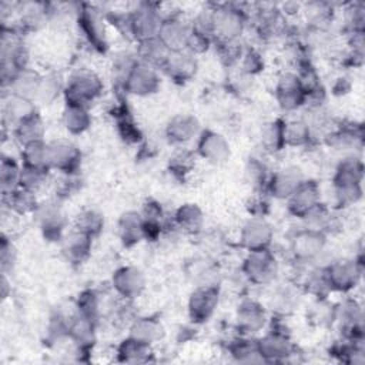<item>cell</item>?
Wrapping results in <instances>:
<instances>
[{
    "label": "cell",
    "mask_w": 365,
    "mask_h": 365,
    "mask_svg": "<svg viewBox=\"0 0 365 365\" xmlns=\"http://www.w3.org/2000/svg\"><path fill=\"white\" fill-rule=\"evenodd\" d=\"M143 225H144V218L138 212L131 211L121 215L118 227H120V237L124 245H133L144 237Z\"/></svg>",
    "instance_id": "obj_24"
},
{
    "label": "cell",
    "mask_w": 365,
    "mask_h": 365,
    "mask_svg": "<svg viewBox=\"0 0 365 365\" xmlns=\"http://www.w3.org/2000/svg\"><path fill=\"white\" fill-rule=\"evenodd\" d=\"M302 11H305V16L309 24L318 29L327 27L334 19V7L325 1L308 3L304 6Z\"/></svg>",
    "instance_id": "obj_30"
},
{
    "label": "cell",
    "mask_w": 365,
    "mask_h": 365,
    "mask_svg": "<svg viewBox=\"0 0 365 365\" xmlns=\"http://www.w3.org/2000/svg\"><path fill=\"white\" fill-rule=\"evenodd\" d=\"M161 20L163 16L155 6L141 3L127 14V33L133 36L138 43L157 37Z\"/></svg>",
    "instance_id": "obj_3"
},
{
    "label": "cell",
    "mask_w": 365,
    "mask_h": 365,
    "mask_svg": "<svg viewBox=\"0 0 365 365\" xmlns=\"http://www.w3.org/2000/svg\"><path fill=\"white\" fill-rule=\"evenodd\" d=\"M195 56L187 50L170 51L161 68L174 80L187 81L190 80L197 70Z\"/></svg>",
    "instance_id": "obj_14"
},
{
    "label": "cell",
    "mask_w": 365,
    "mask_h": 365,
    "mask_svg": "<svg viewBox=\"0 0 365 365\" xmlns=\"http://www.w3.org/2000/svg\"><path fill=\"white\" fill-rule=\"evenodd\" d=\"M194 165V155L191 151L188 150H178L173 154V157H170V170L175 174L184 175L187 173H190V170Z\"/></svg>",
    "instance_id": "obj_39"
},
{
    "label": "cell",
    "mask_w": 365,
    "mask_h": 365,
    "mask_svg": "<svg viewBox=\"0 0 365 365\" xmlns=\"http://www.w3.org/2000/svg\"><path fill=\"white\" fill-rule=\"evenodd\" d=\"M218 304V289L212 284L198 285L190 297L188 311L194 321H207Z\"/></svg>",
    "instance_id": "obj_6"
},
{
    "label": "cell",
    "mask_w": 365,
    "mask_h": 365,
    "mask_svg": "<svg viewBox=\"0 0 365 365\" xmlns=\"http://www.w3.org/2000/svg\"><path fill=\"white\" fill-rule=\"evenodd\" d=\"M247 278L254 284L271 282L278 271L275 257L268 250L250 251L242 267Z\"/></svg>",
    "instance_id": "obj_4"
},
{
    "label": "cell",
    "mask_w": 365,
    "mask_h": 365,
    "mask_svg": "<svg viewBox=\"0 0 365 365\" xmlns=\"http://www.w3.org/2000/svg\"><path fill=\"white\" fill-rule=\"evenodd\" d=\"M161 327L151 318H138L133 322L131 338L138 339L144 344H151L160 334Z\"/></svg>",
    "instance_id": "obj_34"
},
{
    "label": "cell",
    "mask_w": 365,
    "mask_h": 365,
    "mask_svg": "<svg viewBox=\"0 0 365 365\" xmlns=\"http://www.w3.org/2000/svg\"><path fill=\"white\" fill-rule=\"evenodd\" d=\"M168 53L170 51L165 48V46L157 37H153L138 43L137 58L141 63H145L154 68H158L164 64Z\"/></svg>",
    "instance_id": "obj_22"
},
{
    "label": "cell",
    "mask_w": 365,
    "mask_h": 365,
    "mask_svg": "<svg viewBox=\"0 0 365 365\" xmlns=\"http://www.w3.org/2000/svg\"><path fill=\"white\" fill-rule=\"evenodd\" d=\"M50 167L60 170L63 174H74L80 165L81 154L68 140H57L48 144Z\"/></svg>",
    "instance_id": "obj_8"
},
{
    "label": "cell",
    "mask_w": 365,
    "mask_h": 365,
    "mask_svg": "<svg viewBox=\"0 0 365 365\" xmlns=\"http://www.w3.org/2000/svg\"><path fill=\"white\" fill-rule=\"evenodd\" d=\"M123 86L128 93L137 96H148L158 88L160 78L154 67L138 60Z\"/></svg>",
    "instance_id": "obj_7"
},
{
    "label": "cell",
    "mask_w": 365,
    "mask_h": 365,
    "mask_svg": "<svg viewBox=\"0 0 365 365\" xmlns=\"http://www.w3.org/2000/svg\"><path fill=\"white\" fill-rule=\"evenodd\" d=\"M277 98L284 110L298 108L305 103V91L297 74H282L277 83Z\"/></svg>",
    "instance_id": "obj_10"
},
{
    "label": "cell",
    "mask_w": 365,
    "mask_h": 365,
    "mask_svg": "<svg viewBox=\"0 0 365 365\" xmlns=\"http://www.w3.org/2000/svg\"><path fill=\"white\" fill-rule=\"evenodd\" d=\"M63 120H64L66 128L71 134L83 133L84 130L88 128V124H90V115H88L86 107H81V106L67 104Z\"/></svg>",
    "instance_id": "obj_31"
},
{
    "label": "cell",
    "mask_w": 365,
    "mask_h": 365,
    "mask_svg": "<svg viewBox=\"0 0 365 365\" xmlns=\"http://www.w3.org/2000/svg\"><path fill=\"white\" fill-rule=\"evenodd\" d=\"M23 163L27 167L50 170V150L43 140L23 145Z\"/></svg>",
    "instance_id": "obj_28"
},
{
    "label": "cell",
    "mask_w": 365,
    "mask_h": 365,
    "mask_svg": "<svg viewBox=\"0 0 365 365\" xmlns=\"http://www.w3.org/2000/svg\"><path fill=\"white\" fill-rule=\"evenodd\" d=\"M238 44V40L231 41H218V51L221 56V60H224L227 64H234L242 58V50Z\"/></svg>",
    "instance_id": "obj_42"
},
{
    "label": "cell",
    "mask_w": 365,
    "mask_h": 365,
    "mask_svg": "<svg viewBox=\"0 0 365 365\" xmlns=\"http://www.w3.org/2000/svg\"><path fill=\"white\" fill-rule=\"evenodd\" d=\"M104 225V220L101 214H98L94 210H86L76 218V230L90 235L91 238L97 234H100L101 228Z\"/></svg>",
    "instance_id": "obj_35"
},
{
    "label": "cell",
    "mask_w": 365,
    "mask_h": 365,
    "mask_svg": "<svg viewBox=\"0 0 365 365\" xmlns=\"http://www.w3.org/2000/svg\"><path fill=\"white\" fill-rule=\"evenodd\" d=\"M264 143L267 147H269L271 150H279L282 145H285L284 143V123L281 121H275L268 124L265 133H264Z\"/></svg>",
    "instance_id": "obj_41"
},
{
    "label": "cell",
    "mask_w": 365,
    "mask_h": 365,
    "mask_svg": "<svg viewBox=\"0 0 365 365\" xmlns=\"http://www.w3.org/2000/svg\"><path fill=\"white\" fill-rule=\"evenodd\" d=\"M309 140V127L304 121L284 123L285 145H302Z\"/></svg>",
    "instance_id": "obj_37"
},
{
    "label": "cell",
    "mask_w": 365,
    "mask_h": 365,
    "mask_svg": "<svg viewBox=\"0 0 365 365\" xmlns=\"http://www.w3.org/2000/svg\"><path fill=\"white\" fill-rule=\"evenodd\" d=\"M175 224L185 232H197L202 227V212L195 204H185L177 210Z\"/></svg>",
    "instance_id": "obj_29"
},
{
    "label": "cell",
    "mask_w": 365,
    "mask_h": 365,
    "mask_svg": "<svg viewBox=\"0 0 365 365\" xmlns=\"http://www.w3.org/2000/svg\"><path fill=\"white\" fill-rule=\"evenodd\" d=\"M64 86L66 84H63L57 76L50 74L46 77H40L33 101H43L44 104H47L54 100L61 90L64 91Z\"/></svg>",
    "instance_id": "obj_33"
},
{
    "label": "cell",
    "mask_w": 365,
    "mask_h": 365,
    "mask_svg": "<svg viewBox=\"0 0 365 365\" xmlns=\"http://www.w3.org/2000/svg\"><path fill=\"white\" fill-rule=\"evenodd\" d=\"M271 238L272 230L262 217H252L241 230V242L250 251L268 250Z\"/></svg>",
    "instance_id": "obj_12"
},
{
    "label": "cell",
    "mask_w": 365,
    "mask_h": 365,
    "mask_svg": "<svg viewBox=\"0 0 365 365\" xmlns=\"http://www.w3.org/2000/svg\"><path fill=\"white\" fill-rule=\"evenodd\" d=\"M364 174L362 163L358 158H345L336 168L334 177V187L336 185H354L361 184Z\"/></svg>",
    "instance_id": "obj_27"
},
{
    "label": "cell",
    "mask_w": 365,
    "mask_h": 365,
    "mask_svg": "<svg viewBox=\"0 0 365 365\" xmlns=\"http://www.w3.org/2000/svg\"><path fill=\"white\" fill-rule=\"evenodd\" d=\"M54 204H43L38 205L34 211L40 220L41 230L44 231V235L47 237H60L63 230V218L58 211V208L53 207Z\"/></svg>",
    "instance_id": "obj_26"
},
{
    "label": "cell",
    "mask_w": 365,
    "mask_h": 365,
    "mask_svg": "<svg viewBox=\"0 0 365 365\" xmlns=\"http://www.w3.org/2000/svg\"><path fill=\"white\" fill-rule=\"evenodd\" d=\"M14 130H16L17 138L20 140V143L23 145L43 140V134H44L43 121L36 111L33 114H30L29 117H26L24 120H21L14 127Z\"/></svg>",
    "instance_id": "obj_25"
},
{
    "label": "cell",
    "mask_w": 365,
    "mask_h": 365,
    "mask_svg": "<svg viewBox=\"0 0 365 365\" xmlns=\"http://www.w3.org/2000/svg\"><path fill=\"white\" fill-rule=\"evenodd\" d=\"M47 173L46 168H36V167H21L20 173V182L19 187H23L29 191L36 192L38 188H41L47 181Z\"/></svg>",
    "instance_id": "obj_36"
},
{
    "label": "cell",
    "mask_w": 365,
    "mask_h": 365,
    "mask_svg": "<svg viewBox=\"0 0 365 365\" xmlns=\"http://www.w3.org/2000/svg\"><path fill=\"white\" fill-rule=\"evenodd\" d=\"M237 319L241 328H244L247 332H254L259 329L265 322L264 307L252 299L244 301L241 305H238Z\"/></svg>",
    "instance_id": "obj_21"
},
{
    "label": "cell",
    "mask_w": 365,
    "mask_h": 365,
    "mask_svg": "<svg viewBox=\"0 0 365 365\" xmlns=\"http://www.w3.org/2000/svg\"><path fill=\"white\" fill-rule=\"evenodd\" d=\"M364 21H365V11L361 3L349 4L345 10V24L349 33L364 31Z\"/></svg>",
    "instance_id": "obj_40"
},
{
    "label": "cell",
    "mask_w": 365,
    "mask_h": 365,
    "mask_svg": "<svg viewBox=\"0 0 365 365\" xmlns=\"http://www.w3.org/2000/svg\"><path fill=\"white\" fill-rule=\"evenodd\" d=\"M325 237L317 228H307L299 231L292 240V252L298 259L309 261L315 258L324 248Z\"/></svg>",
    "instance_id": "obj_13"
},
{
    "label": "cell",
    "mask_w": 365,
    "mask_h": 365,
    "mask_svg": "<svg viewBox=\"0 0 365 365\" xmlns=\"http://www.w3.org/2000/svg\"><path fill=\"white\" fill-rule=\"evenodd\" d=\"M361 275V269L356 262L352 261H336L325 269V277L331 289L336 291H349L352 289L358 278Z\"/></svg>",
    "instance_id": "obj_9"
},
{
    "label": "cell",
    "mask_w": 365,
    "mask_h": 365,
    "mask_svg": "<svg viewBox=\"0 0 365 365\" xmlns=\"http://www.w3.org/2000/svg\"><path fill=\"white\" fill-rule=\"evenodd\" d=\"M197 151L211 163H221L230 155V145L221 134L207 130L202 131L198 138Z\"/></svg>",
    "instance_id": "obj_16"
},
{
    "label": "cell",
    "mask_w": 365,
    "mask_h": 365,
    "mask_svg": "<svg viewBox=\"0 0 365 365\" xmlns=\"http://www.w3.org/2000/svg\"><path fill=\"white\" fill-rule=\"evenodd\" d=\"M304 181L298 168H284L272 175L269 180V190L278 198H288L294 190Z\"/></svg>",
    "instance_id": "obj_17"
},
{
    "label": "cell",
    "mask_w": 365,
    "mask_h": 365,
    "mask_svg": "<svg viewBox=\"0 0 365 365\" xmlns=\"http://www.w3.org/2000/svg\"><path fill=\"white\" fill-rule=\"evenodd\" d=\"M20 19H21V24H24L26 27H37L40 24L44 23L47 13H48V7L46 3H38V1H31V3H24L20 4Z\"/></svg>",
    "instance_id": "obj_32"
},
{
    "label": "cell",
    "mask_w": 365,
    "mask_h": 365,
    "mask_svg": "<svg viewBox=\"0 0 365 365\" xmlns=\"http://www.w3.org/2000/svg\"><path fill=\"white\" fill-rule=\"evenodd\" d=\"M78 24L84 33V36L88 38L90 43L94 44V47H104L106 40H104V30L101 26V19L93 7L84 6L78 14Z\"/></svg>",
    "instance_id": "obj_18"
},
{
    "label": "cell",
    "mask_w": 365,
    "mask_h": 365,
    "mask_svg": "<svg viewBox=\"0 0 365 365\" xmlns=\"http://www.w3.org/2000/svg\"><path fill=\"white\" fill-rule=\"evenodd\" d=\"M91 248V237L74 230L63 238V251L68 259L74 262H81L87 258Z\"/></svg>",
    "instance_id": "obj_19"
},
{
    "label": "cell",
    "mask_w": 365,
    "mask_h": 365,
    "mask_svg": "<svg viewBox=\"0 0 365 365\" xmlns=\"http://www.w3.org/2000/svg\"><path fill=\"white\" fill-rule=\"evenodd\" d=\"M212 23L217 41L238 40L245 27V13L235 4H217L212 7Z\"/></svg>",
    "instance_id": "obj_1"
},
{
    "label": "cell",
    "mask_w": 365,
    "mask_h": 365,
    "mask_svg": "<svg viewBox=\"0 0 365 365\" xmlns=\"http://www.w3.org/2000/svg\"><path fill=\"white\" fill-rule=\"evenodd\" d=\"M0 178H1V188L3 192H9L14 188L19 187L20 182V173L21 168L16 164L13 158H3L1 161V168H0Z\"/></svg>",
    "instance_id": "obj_38"
},
{
    "label": "cell",
    "mask_w": 365,
    "mask_h": 365,
    "mask_svg": "<svg viewBox=\"0 0 365 365\" xmlns=\"http://www.w3.org/2000/svg\"><path fill=\"white\" fill-rule=\"evenodd\" d=\"M36 192L29 191L23 187H17L9 192H3V200L9 205L10 210L19 214L34 212L38 207L36 201Z\"/></svg>",
    "instance_id": "obj_23"
},
{
    "label": "cell",
    "mask_w": 365,
    "mask_h": 365,
    "mask_svg": "<svg viewBox=\"0 0 365 365\" xmlns=\"http://www.w3.org/2000/svg\"><path fill=\"white\" fill-rule=\"evenodd\" d=\"M144 284L145 279L143 272L133 267H123L117 269L113 277V287L125 299L138 297L144 289Z\"/></svg>",
    "instance_id": "obj_15"
},
{
    "label": "cell",
    "mask_w": 365,
    "mask_h": 365,
    "mask_svg": "<svg viewBox=\"0 0 365 365\" xmlns=\"http://www.w3.org/2000/svg\"><path fill=\"white\" fill-rule=\"evenodd\" d=\"M103 84L96 73L90 70H78L70 76L64 86L67 104L86 107L101 93Z\"/></svg>",
    "instance_id": "obj_2"
},
{
    "label": "cell",
    "mask_w": 365,
    "mask_h": 365,
    "mask_svg": "<svg viewBox=\"0 0 365 365\" xmlns=\"http://www.w3.org/2000/svg\"><path fill=\"white\" fill-rule=\"evenodd\" d=\"M118 130H120V134L121 137L128 141V143H135V141H140L141 138V133L140 130L137 128V125L128 120L127 117H123L118 120Z\"/></svg>",
    "instance_id": "obj_43"
},
{
    "label": "cell",
    "mask_w": 365,
    "mask_h": 365,
    "mask_svg": "<svg viewBox=\"0 0 365 365\" xmlns=\"http://www.w3.org/2000/svg\"><path fill=\"white\" fill-rule=\"evenodd\" d=\"M318 204H319V190L314 181L304 180L288 197L289 211L299 218H304Z\"/></svg>",
    "instance_id": "obj_11"
},
{
    "label": "cell",
    "mask_w": 365,
    "mask_h": 365,
    "mask_svg": "<svg viewBox=\"0 0 365 365\" xmlns=\"http://www.w3.org/2000/svg\"><path fill=\"white\" fill-rule=\"evenodd\" d=\"M198 130V121L191 115H177L167 125L168 140L174 144H182L191 140Z\"/></svg>",
    "instance_id": "obj_20"
},
{
    "label": "cell",
    "mask_w": 365,
    "mask_h": 365,
    "mask_svg": "<svg viewBox=\"0 0 365 365\" xmlns=\"http://www.w3.org/2000/svg\"><path fill=\"white\" fill-rule=\"evenodd\" d=\"M190 37V26L184 24L177 14L165 16L157 31V38L168 51H181L187 48Z\"/></svg>",
    "instance_id": "obj_5"
},
{
    "label": "cell",
    "mask_w": 365,
    "mask_h": 365,
    "mask_svg": "<svg viewBox=\"0 0 365 365\" xmlns=\"http://www.w3.org/2000/svg\"><path fill=\"white\" fill-rule=\"evenodd\" d=\"M242 68L244 71L250 73V74H254L257 71L261 70V66H262V61H261V56L254 51V50H248L242 54Z\"/></svg>",
    "instance_id": "obj_44"
}]
</instances>
